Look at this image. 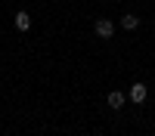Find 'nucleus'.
<instances>
[{
  "instance_id": "f03ea898",
  "label": "nucleus",
  "mask_w": 155,
  "mask_h": 136,
  "mask_svg": "<svg viewBox=\"0 0 155 136\" xmlns=\"http://www.w3.org/2000/svg\"><path fill=\"white\" fill-rule=\"evenodd\" d=\"M146 96H149V90H146V84H134V87H130V102H137V105H143V102H146Z\"/></svg>"
},
{
  "instance_id": "7ed1b4c3",
  "label": "nucleus",
  "mask_w": 155,
  "mask_h": 136,
  "mask_svg": "<svg viewBox=\"0 0 155 136\" xmlns=\"http://www.w3.org/2000/svg\"><path fill=\"white\" fill-rule=\"evenodd\" d=\"M106 102H109V108H115V111H118V108H124V102H127V96H124L121 90H112Z\"/></svg>"
},
{
  "instance_id": "20e7f679",
  "label": "nucleus",
  "mask_w": 155,
  "mask_h": 136,
  "mask_svg": "<svg viewBox=\"0 0 155 136\" xmlns=\"http://www.w3.org/2000/svg\"><path fill=\"white\" fill-rule=\"evenodd\" d=\"M16 28L19 31H28L31 28V16H28V12H16Z\"/></svg>"
},
{
  "instance_id": "39448f33",
  "label": "nucleus",
  "mask_w": 155,
  "mask_h": 136,
  "mask_svg": "<svg viewBox=\"0 0 155 136\" xmlns=\"http://www.w3.org/2000/svg\"><path fill=\"white\" fill-rule=\"evenodd\" d=\"M121 28H124V31H134V28H140V19L134 16V12H127V16L121 19Z\"/></svg>"
},
{
  "instance_id": "f257e3e1",
  "label": "nucleus",
  "mask_w": 155,
  "mask_h": 136,
  "mask_svg": "<svg viewBox=\"0 0 155 136\" xmlns=\"http://www.w3.org/2000/svg\"><path fill=\"white\" fill-rule=\"evenodd\" d=\"M93 34H96V37H102V40H109V37L115 34V25H112L109 19H99V22L93 25Z\"/></svg>"
}]
</instances>
